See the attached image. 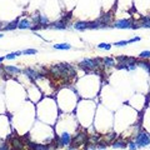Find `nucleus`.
<instances>
[{
    "label": "nucleus",
    "instance_id": "nucleus-22",
    "mask_svg": "<svg viewBox=\"0 0 150 150\" xmlns=\"http://www.w3.org/2000/svg\"><path fill=\"white\" fill-rule=\"evenodd\" d=\"M38 51L35 49H26L23 51V54H25V55H31V54H36Z\"/></svg>",
    "mask_w": 150,
    "mask_h": 150
},
{
    "label": "nucleus",
    "instance_id": "nucleus-7",
    "mask_svg": "<svg viewBox=\"0 0 150 150\" xmlns=\"http://www.w3.org/2000/svg\"><path fill=\"white\" fill-rule=\"evenodd\" d=\"M24 74L25 75H28L30 79H33V80H35V79H38L39 78V74H38L36 71L34 70V69H30V68H28V69H25L24 70Z\"/></svg>",
    "mask_w": 150,
    "mask_h": 150
},
{
    "label": "nucleus",
    "instance_id": "nucleus-5",
    "mask_svg": "<svg viewBox=\"0 0 150 150\" xmlns=\"http://www.w3.org/2000/svg\"><path fill=\"white\" fill-rule=\"evenodd\" d=\"M74 28L79 31H84L86 29H89V23L88 21H78V23L74 24Z\"/></svg>",
    "mask_w": 150,
    "mask_h": 150
},
{
    "label": "nucleus",
    "instance_id": "nucleus-25",
    "mask_svg": "<svg viewBox=\"0 0 150 150\" xmlns=\"http://www.w3.org/2000/svg\"><path fill=\"white\" fill-rule=\"evenodd\" d=\"M140 40V38L136 36V38H133V39H130V40H128V44L129 43H135V41H139Z\"/></svg>",
    "mask_w": 150,
    "mask_h": 150
},
{
    "label": "nucleus",
    "instance_id": "nucleus-6",
    "mask_svg": "<svg viewBox=\"0 0 150 150\" xmlns=\"http://www.w3.org/2000/svg\"><path fill=\"white\" fill-rule=\"evenodd\" d=\"M68 23H65V21H63L61 19L59 20V21H55L54 24L51 25V28H54V29H58V30H64V29H66L68 28Z\"/></svg>",
    "mask_w": 150,
    "mask_h": 150
},
{
    "label": "nucleus",
    "instance_id": "nucleus-8",
    "mask_svg": "<svg viewBox=\"0 0 150 150\" xmlns=\"http://www.w3.org/2000/svg\"><path fill=\"white\" fill-rule=\"evenodd\" d=\"M18 28H19V29H30V28H31L30 21H29V20H26V19L21 20V21H19Z\"/></svg>",
    "mask_w": 150,
    "mask_h": 150
},
{
    "label": "nucleus",
    "instance_id": "nucleus-28",
    "mask_svg": "<svg viewBox=\"0 0 150 150\" xmlns=\"http://www.w3.org/2000/svg\"><path fill=\"white\" fill-rule=\"evenodd\" d=\"M0 150H8V146L4 144V145H1V146H0Z\"/></svg>",
    "mask_w": 150,
    "mask_h": 150
},
{
    "label": "nucleus",
    "instance_id": "nucleus-20",
    "mask_svg": "<svg viewBox=\"0 0 150 150\" xmlns=\"http://www.w3.org/2000/svg\"><path fill=\"white\" fill-rule=\"evenodd\" d=\"M98 48H99V49L109 50L110 48H111V45H110V44H106V43H101V44H99V45H98Z\"/></svg>",
    "mask_w": 150,
    "mask_h": 150
},
{
    "label": "nucleus",
    "instance_id": "nucleus-23",
    "mask_svg": "<svg viewBox=\"0 0 150 150\" xmlns=\"http://www.w3.org/2000/svg\"><path fill=\"white\" fill-rule=\"evenodd\" d=\"M129 149H130V150H136L138 149L136 144L134 143V141H130V143H129Z\"/></svg>",
    "mask_w": 150,
    "mask_h": 150
},
{
    "label": "nucleus",
    "instance_id": "nucleus-31",
    "mask_svg": "<svg viewBox=\"0 0 150 150\" xmlns=\"http://www.w3.org/2000/svg\"><path fill=\"white\" fill-rule=\"evenodd\" d=\"M1 36H3V34H0V38H1Z\"/></svg>",
    "mask_w": 150,
    "mask_h": 150
},
{
    "label": "nucleus",
    "instance_id": "nucleus-16",
    "mask_svg": "<svg viewBox=\"0 0 150 150\" xmlns=\"http://www.w3.org/2000/svg\"><path fill=\"white\" fill-rule=\"evenodd\" d=\"M39 23H40V25H45V26H46V24L49 23V20H48V18H46L45 15L39 14ZM45 26H44V28H45Z\"/></svg>",
    "mask_w": 150,
    "mask_h": 150
},
{
    "label": "nucleus",
    "instance_id": "nucleus-11",
    "mask_svg": "<svg viewBox=\"0 0 150 150\" xmlns=\"http://www.w3.org/2000/svg\"><path fill=\"white\" fill-rule=\"evenodd\" d=\"M19 25V20L16 19V20H14V21H11L9 25H6V26H4V30H12V29H15L16 26Z\"/></svg>",
    "mask_w": 150,
    "mask_h": 150
},
{
    "label": "nucleus",
    "instance_id": "nucleus-1",
    "mask_svg": "<svg viewBox=\"0 0 150 150\" xmlns=\"http://www.w3.org/2000/svg\"><path fill=\"white\" fill-rule=\"evenodd\" d=\"M135 144L139 146H148L150 144V136L146 133H140L135 138Z\"/></svg>",
    "mask_w": 150,
    "mask_h": 150
},
{
    "label": "nucleus",
    "instance_id": "nucleus-10",
    "mask_svg": "<svg viewBox=\"0 0 150 150\" xmlns=\"http://www.w3.org/2000/svg\"><path fill=\"white\" fill-rule=\"evenodd\" d=\"M29 146L31 148V150H48V146H45V145H38V144L29 143Z\"/></svg>",
    "mask_w": 150,
    "mask_h": 150
},
{
    "label": "nucleus",
    "instance_id": "nucleus-24",
    "mask_svg": "<svg viewBox=\"0 0 150 150\" xmlns=\"http://www.w3.org/2000/svg\"><path fill=\"white\" fill-rule=\"evenodd\" d=\"M128 44V41L126 40H123V41H118V43H115L114 45H116V46H124V45H126Z\"/></svg>",
    "mask_w": 150,
    "mask_h": 150
},
{
    "label": "nucleus",
    "instance_id": "nucleus-19",
    "mask_svg": "<svg viewBox=\"0 0 150 150\" xmlns=\"http://www.w3.org/2000/svg\"><path fill=\"white\" fill-rule=\"evenodd\" d=\"M12 144H14V148H15V150L21 149V148H23V145H24V144L21 143V140H19V139H14Z\"/></svg>",
    "mask_w": 150,
    "mask_h": 150
},
{
    "label": "nucleus",
    "instance_id": "nucleus-26",
    "mask_svg": "<svg viewBox=\"0 0 150 150\" xmlns=\"http://www.w3.org/2000/svg\"><path fill=\"white\" fill-rule=\"evenodd\" d=\"M106 148V143H99L98 144V149H104Z\"/></svg>",
    "mask_w": 150,
    "mask_h": 150
},
{
    "label": "nucleus",
    "instance_id": "nucleus-3",
    "mask_svg": "<svg viewBox=\"0 0 150 150\" xmlns=\"http://www.w3.org/2000/svg\"><path fill=\"white\" fill-rule=\"evenodd\" d=\"M71 141V138L69 135L68 133H63L61 135H60V140H59V145H61V146H65V145H69Z\"/></svg>",
    "mask_w": 150,
    "mask_h": 150
},
{
    "label": "nucleus",
    "instance_id": "nucleus-18",
    "mask_svg": "<svg viewBox=\"0 0 150 150\" xmlns=\"http://www.w3.org/2000/svg\"><path fill=\"white\" fill-rule=\"evenodd\" d=\"M139 66H141L143 69H145L148 73H150V64L149 63H146V61H140V63H136Z\"/></svg>",
    "mask_w": 150,
    "mask_h": 150
},
{
    "label": "nucleus",
    "instance_id": "nucleus-15",
    "mask_svg": "<svg viewBox=\"0 0 150 150\" xmlns=\"http://www.w3.org/2000/svg\"><path fill=\"white\" fill-rule=\"evenodd\" d=\"M5 70L6 71H9V73H12V74H19L21 70L16 66H5Z\"/></svg>",
    "mask_w": 150,
    "mask_h": 150
},
{
    "label": "nucleus",
    "instance_id": "nucleus-14",
    "mask_svg": "<svg viewBox=\"0 0 150 150\" xmlns=\"http://www.w3.org/2000/svg\"><path fill=\"white\" fill-rule=\"evenodd\" d=\"M141 26L143 28H150V16H145V18H141Z\"/></svg>",
    "mask_w": 150,
    "mask_h": 150
},
{
    "label": "nucleus",
    "instance_id": "nucleus-13",
    "mask_svg": "<svg viewBox=\"0 0 150 150\" xmlns=\"http://www.w3.org/2000/svg\"><path fill=\"white\" fill-rule=\"evenodd\" d=\"M125 146H126L125 143L121 141V140H116V141L113 143V148H114V149H121V148H125Z\"/></svg>",
    "mask_w": 150,
    "mask_h": 150
},
{
    "label": "nucleus",
    "instance_id": "nucleus-12",
    "mask_svg": "<svg viewBox=\"0 0 150 150\" xmlns=\"http://www.w3.org/2000/svg\"><path fill=\"white\" fill-rule=\"evenodd\" d=\"M103 64L106 65V66H114L115 65V60L111 59V58H104L103 59Z\"/></svg>",
    "mask_w": 150,
    "mask_h": 150
},
{
    "label": "nucleus",
    "instance_id": "nucleus-21",
    "mask_svg": "<svg viewBox=\"0 0 150 150\" xmlns=\"http://www.w3.org/2000/svg\"><path fill=\"white\" fill-rule=\"evenodd\" d=\"M140 58H141V59H149L150 58V51L149 50H146V51L140 53Z\"/></svg>",
    "mask_w": 150,
    "mask_h": 150
},
{
    "label": "nucleus",
    "instance_id": "nucleus-2",
    "mask_svg": "<svg viewBox=\"0 0 150 150\" xmlns=\"http://www.w3.org/2000/svg\"><path fill=\"white\" fill-rule=\"evenodd\" d=\"M114 26L118 29H130V28H133V23L129 19H120L114 23Z\"/></svg>",
    "mask_w": 150,
    "mask_h": 150
},
{
    "label": "nucleus",
    "instance_id": "nucleus-9",
    "mask_svg": "<svg viewBox=\"0 0 150 150\" xmlns=\"http://www.w3.org/2000/svg\"><path fill=\"white\" fill-rule=\"evenodd\" d=\"M54 48L58 50H69L70 48H71V45L68 43H63V44H55L54 45Z\"/></svg>",
    "mask_w": 150,
    "mask_h": 150
},
{
    "label": "nucleus",
    "instance_id": "nucleus-17",
    "mask_svg": "<svg viewBox=\"0 0 150 150\" xmlns=\"http://www.w3.org/2000/svg\"><path fill=\"white\" fill-rule=\"evenodd\" d=\"M20 54H23V51H15V53H10V54L5 55V59H8V60H11V59H14V58L19 56Z\"/></svg>",
    "mask_w": 150,
    "mask_h": 150
},
{
    "label": "nucleus",
    "instance_id": "nucleus-27",
    "mask_svg": "<svg viewBox=\"0 0 150 150\" xmlns=\"http://www.w3.org/2000/svg\"><path fill=\"white\" fill-rule=\"evenodd\" d=\"M114 136H115V134H113V133H111V134H109V135H108V139H109V140H111Z\"/></svg>",
    "mask_w": 150,
    "mask_h": 150
},
{
    "label": "nucleus",
    "instance_id": "nucleus-4",
    "mask_svg": "<svg viewBox=\"0 0 150 150\" xmlns=\"http://www.w3.org/2000/svg\"><path fill=\"white\" fill-rule=\"evenodd\" d=\"M85 140H86V135L85 134H79V135H76L75 136V139H74V145L73 146H79V144H84L85 143Z\"/></svg>",
    "mask_w": 150,
    "mask_h": 150
},
{
    "label": "nucleus",
    "instance_id": "nucleus-29",
    "mask_svg": "<svg viewBox=\"0 0 150 150\" xmlns=\"http://www.w3.org/2000/svg\"><path fill=\"white\" fill-rule=\"evenodd\" d=\"M4 59H5V56H0V63L3 61V60H4Z\"/></svg>",
    "mask_w": 150,
    "mask_h": 150
},
{
    "label": "nucleus",
    "instance_id": "nucleus-30",
    "mask_svg": "<svg viewBox=\"0 0 150 150\" xmlns=\"http://www.w3.org/2000/svg\"><path fill=\"white\" fill-rule=\"evenodd\" d=\"M69 150H75V149H74V148H70V149H69Z\"/></svg>",
    "mask_w": 150,
    "mask_h": 150
}]
</instances>
